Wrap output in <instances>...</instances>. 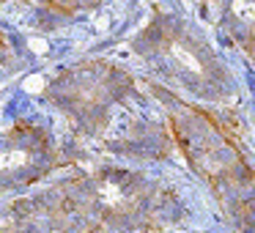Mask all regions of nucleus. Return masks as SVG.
I'll list each match as a JSON object with an SVG mask.
<instances>
[{"label":"nucleus","mask_w":255,"mask_h":233,"mask_svg":"<svg viewBox=\"0 0 255 233\" xmlns=\"http://www.w3.org/2000/svg\"><path fill=\"white\" fill-rule=\"evenodd\" d=\"M181 217L170 187L124 167H99L14 200L6 233H159Z\"/></svg>","instance_id":"1"},{"label":"nucleus","mask_w":255,"mask_h":233,"mask_svg":"<svg viewBox=\"0 0 255 233\" xmlns=\"http://www.w3.org/2000/svg\"><path fill=\"white\" fill-rule=\"evenodd\" d=\"M170 121V134L187 165L217 195V203L242 233L253 228V167L239 148L233 132H228L209 110L189 105L178 94L151 85Z\"/></svg>","instance_id":"2"},{"label":"nucleus","mask_w":255,"mask_h":233,"mask_svg":"<svg viewBox=\"0 0 255 233\" xmlns=\"http://www.w3.org/2000/svg\"><path fill=\"white\" fill-rule=\"evenodd\" d=\"M134 50L156 74L195 99L222 105L236 96L233 74L217 52L187 22L170 14L156 11L134 39Z\"/></svg>","instance_id":"3"},{"label":"nucleus","mask_w":255,"mask_h":233,"mask_svg":"<svg viewBox=\"0 0 255 233\" xmlns=\"http://www.w3.org/2000/svg\"><path fill=\"white\" fill-rule=\"evenodd\" d=\"M134 94L129 72L107 61H83L63 69L47 88V99L85 134H102L118 105Z\"/></svg>","instance_id":"4"},{"label":"nucleus","mask_w":255,"mask_h":233,"mask_svg":"<svg viewBox=\"0 0 255 233\" xmlns=\"http://www.w3.org/2000/svg\"><path fill=\"white\" fill-rule=\"evenodd\" d=\"M74 162L77 156L63 151L44 126L17 123L0 132V192L30 187Z\"/></svg>","instance_id":"5"},{"label":"nucleus","mask_w":255,"mask_h":233,"mask_svg":"<svg viewBox=\"0 0 255 233\" xmlns=\"http://www.w3.org/2000/svg\"><path fill=\"white\" fill-rule=\"evenodd\" d=\"M220 25L231 33L233 44H239L250 55V47H253V0H222Z\"/></svg>","instance_id":"6"},{"label":"nucleus","mask_w":255,"mask_h":233,"mask_svg":"<svg viewBox=\"0 0 255 233\" xmlns=\"http://www.w3.org/2000/svg\"><path fill=\"white\" fill-rule=\"evenodd\" d=\"M30 3H36L41 11H52L58 17H72L77 11H85V8L96 6L99 0H30Z\"/></svg>","instance_id":"7"},{"label":"nucleus","mask_w":255,"mask_h":233,"mask_svg":"<svg viewBox=\"0 0 255 233\" xmlns=\"http://www.w3.org/2000/svg\"><path fill=\"white\" fill-rule=\"evenodd\" d=\"M3 52H6V39L0 36V55H3Z\"/></svg>","instance_id":"8"}]
</instances>
